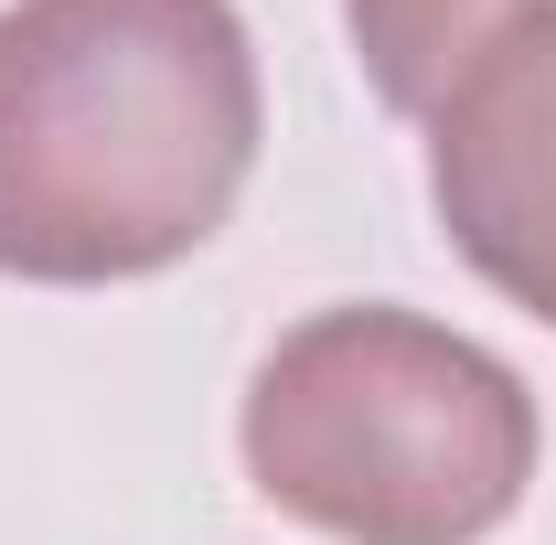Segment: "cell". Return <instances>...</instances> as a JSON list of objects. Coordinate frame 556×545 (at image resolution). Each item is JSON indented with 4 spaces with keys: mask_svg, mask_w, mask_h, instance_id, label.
Instances as JSON below:
<instances>
[{
    "mask_svg": "<svg viewBox=\"0 0 556 545\" xmlns=\"http://www.w3.org/2000/svg\"><path fill=\"white\" fill-rule=\"evenodd\" d=\"M257 43L236 0L0 11V278H161L257 172Z\"/></svg>",
    "mask_w": 556,
    "mask_h": 545,
    "instance_id": "cell-1",
    "label": "cell"
},
{
    "mask_svg": "<svg viewBox=\"0 0 556 545\" xmlns=\"http://www.w3.org/2000/svg\"><path fill=\"white\" fill-rule=\"evenodd\" d=\"M247 481L332 545H482L535 481V396L492 342L396 300L311 310L236 417Z\"/></svg>",
    "mask_w": 556,
    "mask_h": 545,
    "instance_id": "cell-2",
    "label": "cell"
},
{
    "mask_svg": "<svg viewBox=\"0 0 556 545\" xmlns=\"http://www.w3.org/2000/svg\"><path fill=\"white\" fill-rule=\"evenodd\" d=\"M428 204L471 278L556 332V11L471 54L428 107Z\"/></svg>",
    "mask_w": 556,
    "mask_h": 545,
    "instance_id": "cell-3",
    "label": "cell"
},
{
    "mask_svg": "<svg viewBox=\"0 0 556 545\" xmlns=\"http://www.w3.org/2000/svg\"><path fill=\"white\" fill-rule=\"evenodd\" d=\"M535 11H556V0H343V33L364 54V75H375V97L396 118H428L471 75V54L525 33Z\"/></svg>",
    "mask_w": 556,
    "mask_h": 545,
    "instance_id": "cell-4",
    "label": "cell"
}]
</instances>
